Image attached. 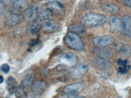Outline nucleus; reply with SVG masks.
<instances>
[{"label": "nucleus", "instance_id": "1", "mask_svg": "<svg viewBox=\"0 0 131 98\" xmlns=\"http://www.w3.org/2000/svg\"><path fill=\"white\" fill-rule=\"evenodd\" d=\"M107 21V18L101 13L89 12L81 18V25L86 28H92L104 25Z\"/></svg>", "mask_w": 131, "mask_h": 98}, {"label": "nucleus", "instance_id": "2", "mask_svg": "<svg viewBox=\"0 0 131 98\" xmlns=\"http://www.w3.org/2000/svg\"><path fill=\"white\" fill-rule=\"evenodd\" d=\"M64 42L68 47L77 51L84 50V44L78 34L73 31L68 32L64 37Z\"/></svg>", "mask_w": 131, "mask_h": 98}, {"label": "nucleus", "instance_id": "3", "mask_svg": "<svg viewBox=\"0 0 131 98\" xmlns=\"http://www.w3.org/2000/svg\"><path fill=\"white\" fill-rule=\"evenodd\" d=\"M89 63L83 61L77 66L70 72L69 75L72 79L77 80L83 78L89 70Z\"/></svg>", "mask_w": 131, "mask_h": 98}, {"label": "nucleus", "instance_id": "4", "mask_svg": "<svg viewBox=\"0 0 131 98\" xmlns=\"http://www.w3.org/2000/svg\"><path fill=\"white\" fill-rule=\"evenodd\" d=\"M59 61L61 63L62 65L68 68H74L77 64L78 58L77 55L73 53H64L59 58Z\"/></svg>", "mask_w": 131, "mask_h": 98}, {"label": "nucleus", "instance_id": "5", "mask_svg": "<svg viewBox=\"0 0 131 98\" xmlns=\"http://www.w3.org/2000/svg\"><path fill=\"white\" fill-rule=\"evenodd\" d=\"M34 78L35 77L33 73H30L26 76V78L21 82V84L18 87L17 90L15 93L16 97H23L26 90L29 89V87L32 85Z\"/></svg>", "mask_w": 131, "mask_h": 98}, {"label": "nucleus", "instance_id": "6", "mask_svg": "<svg viewBox=\"0 0 131 98\" xmlns=\"http://www.w3.org/2000/svg\"><path fill=\"white\" fill-rule=\"evenodd\" d=\"M114 37L109 35L98 36L92 39V43L97 48H105L114 43Z\"/></svg>", "mask_w": 131, "mask_h": 98}, {"label": "nucleus", "instance_id": "7", "mask_svg": "<svg viewBox=\"0 0 131 98\" xmlns=\"http://www.w3.org/2000/svg\"><path fill=\"white\" fill-rule=\"evenodd\" d=\"M47 6L53 12L63 14L65 13L66 7L62 0H47Z\"/></svg>", "mask_w": 131, "mask_h": 98}, {"label": "nucleus", "instance_id": "8", "mask_svg": "<svg viewBox=\"0 0 131 98\" xmlns=\"http://www.w3.org/2000/svg\"><path fill=\"white\" fill-rule=\"evenodd\" d=\"M86 84L83 81H79L66 86L64 89V91L67 94H77L84 90Z\"/></svg>", "mask_w": 131, "mask_h": 98}, {"label": "nucleus", "instance_id": "9", "mask_svg": "<svg viewBox=\"0 0 131 98\" xmlns=\"http://www.w3.org/2000/svg\"><path fill=\"white\" fill-rule=\"evenodd\" d=\"M24 15L21 14H16L14 13H10L6 17V23L8 26L14 27L19 25L24 21Z\"/></svg>", "mask_w": 131, "mask_h": 98}, {"label": "nucleus", "instance_id": "10", "mask_svg": "<svg viewBox=\"0 0 131 98\" xmlns=\"http://www.w3.org/2000/svg\"><path fill=\"white\" fill-rule=\"evenodd\" d=\"M47 85L45 81L42 80L34 81L31 85V90L35 95L40 96L45 93L47 89Z\"/></svg>", "mask_w": 131, "mask_h": 98}, {"label": "nucleus", "instance_id": "11", "mask_svg": "<svg viewBox=\"0 0 131 98\" xmlns=\"http://www.w3.org/2000/svg\"><path fill=\"white\" fill-rule=\"evenodd\" d=\"M109 25H110L111 31L112 33L117 34L122 32V25L121 20L117 16L112 15L109 18Z\"/></svg>", "mask_w": 131, "mask_h": 98}, {"label": "nucleus", "instance_id": "12", "mask_svg": "<svg viewBox=\"0 0 131 98\" xmlns=\"http://www.w3.org/2000/svg\"><path fill=\"white\" fill-rule=\"evenodd\" d=\"M38 8L35 6L27 7L24 11V18L28 19L29 21L35 20L38 18Z\"/></svg>", "mask_w": 131, "mask_h": 98}, {"label": "nucleus", "instance_id": "13", "mask_svg": "<svg viewBox=\"0 0 131 98\" xmlns=\"http://www.w3.org/2000/svg\"><path fill=\"white\" fill-rule=\"evenodd\" d=\"M94 63L96 68L101 69V71H108L111 67L110 62L107 59L96 57L94 59Z\"/></svg>", "mask_w": 131, "mask_h": 98}, {"label": "nucleus", "instance_id": "14", "mask_svg": "<svg viewBox=\"0 0 131 98\" xmlns=\"http://www.w3.org/2000/svg\"><path fill=\"white\" fill-rule=\"evenodd\" d=\"M122 25V31L126 35L131 34V16H123L121 19Z\"/></svg>", "mask_w": 131, "mask_h": 98}, {"label": "nucleus", "instance_id": "15", "mask_svg": "<svg viewBox=\"0 0 131 98\" xmlns=\"http://www.w3.org/2000/svg\"><path fill=\"white\" fill-rule=\"evenodd\" d=\"M95 54L98 57L104 58V59H110L113 55L112 51L109 48H98L95 50Z\"/></svg>", "mask_w": 131, "mask_h": 98}, {"label": "nucleus", "instance_id": "16", "mask_svg": "<svg viewBox=\"0 0 131 98\" xmlns=\"http://www.w3.org/2000/svg\"><path fill=\"white\" fill-rule=\"evenodd\" d=\"M42 30L47 32H53L58 28V24L54 20H47L42 26Z\"/></svg>", "mask_w": 131, "mask_h": 98}, {"label": "nucleus", "instance_id": "17", "mask_svg": "<svg viewBox=\"0 0 131 98\" xmlns=\"http://www.w3.org/2000/svg\"><path fill=\"white\" fill-rule=\"evenodd\" d=\"M116 50L119 54L124 55H129L131 54V47L128 44L119 42L115 45Z\"/></svg>", "mask_w": 131, "mask_h": 98}, {"label": "nucleus", "instance_id": "18", "mask_svg": "<svg viewBox=\"0 0 131 98\" xmlns=\"http://www.w3.org/2000/svg\"><path fill=\"white\" fill-rule=\"evenodd\" d=\"M41 28V25L38 21L33 20L29 21V24L27 25V31L29 34H34L39 32Z\"/></svg>", "mask_w": 131, "mask_h": 98}, {"label": "nucleus", "instance_id": "19", "mask_svg": "<svg viewBox=\"0 0 131 98\" xmlns=\"http://www.w3.org/2000/svg\"><path fill=\"white\" fill-rule=\"evenodd\" d=\"M7 84L9 93L10 94L15 93L18 87V84L16 80L12 76H9L7 80Z\"/></svg>", "mask_w": 131, "mask_h": 98}, {"label": "nucleus", "instance_id": "20", "mask_svg": "<svg viewBox=\"0 0 131 98\" xmlns=\"http://www.w3.org/2000/svg\"><path fill=\"white\" fill-rule=\"evenodd\" d=\"M12 4L15 9L18 11H21L28 7L29 2L27 0H14Z\"/></svg>", "mask_w": 131, "mask_h": 98}, {"label": "nucleus", "instance_id": "21", "mask_svg": "<svg viewBox=\"0 0 131 98\" xmlns=\"http://www.w3.org/2000/svg\"><path fill=\"white\" fill-rule=\"evenodd\" d=\"M53 11L51 9H49V8L42 10L40 13H38V19L40 21H46L53 16Z\"/></svg>", "mask_w": 131, "mask_h": 98}, {"label": "nucleus", "instance_id": "22", "mask_svg": "<svg viewBox=\"0 0 131 98\" xmlns=\"http://www.w3.org/2000/svg\"><path fill=\"white\" fill-rule=\"evenodd\" d=\"M69 28V29L72 31L78 34L83 35L86 32L84 27L82 25H80V24H73V25H70Z\"/></svg>", "mask_w": 131, "mask_h": 98}, {"label": "nucleus", "instance_id": "23", "mask_svg": "<svg viewBox=\"0 0 131 98\" xmlns=\"http://www.w3.org/2000/svg\"><path fill=\"white\" fill-rule=\"evenodd\" d=\"M104 9L111 14H116L119 12V9L117 5L112 3H107L104 6Z\"/></svg>", "mask_w": 131, "mask_h": 98}, {"label": "nucleus", "instance_id": "24", "mask_svg": "<svg viewBox=\"0 0 131 98\" xmlns=\"http://www.w3.org/2000/svg\"><path fill=\"white\" fill-rule=\"evenodd\" d=\"M130 69H131V65L130 66H119L118 69V72L122 75L126 74V73Z\"/></svg>", "mask_w": 131, "mask_h": 98}, {"label": "nucleus", "instance_id": "25", "mask_svg": "<svg viewBox=\"0 0 131 98\" xmlns=\"http://www.w3.org/2000/svg\"><path fill=\"white\" fill-rule=\"evenodd\" d=\"M10 69V66L7 64H3L1 67V71H2L4 73H6V74L9 72Z\"/></svg>", "mask_w": 131, "mask_h": 98}, {"label": "nucleus", "instance_id": "26", "mask_svg": "<svg viewBox=\"0 0 131 98\" xmlns=\"http://www.w3.org/2000/svg\"><path fill=\"white\" fill-rule=\"evenodd\" d=\"M41 43V41L39 40L38 39H32L31 40L30 42H29V45L30 46V47L32 46H34L38 45Z\"/></svg>", "mask_w": 131, "mask_h": 98}, {"label": "nucleus", "instance_id": "27", "mask_svg": "<svg viewBox=\"0 0 131 98\" xmlns=\"http://www.w3.org/2000/svg\"><path fill=\"white\" fill-rule=\"evenodd\" d=\"M6 11V5L3 1H0V16L3 15Z\"/></svg>", "mask_w": 131, "mask_h": 98}, {"label": "nucleus", "instance_id": "28", "mask_svg": "<svg viewBox=\"0 0 131 98\" xmlns=\"http://www.w3.org/2000/svg\"><path fill=\"white\" fill-rule=\"evenodd\" d=\"M62 97H69V98H83L84 97L83 96H76V94H67L66 95H64L62 96Z\"/></svg>", "mask_w": 131, "mask_h": 98}, {"label": "nucleus", "instance_id": "29", "mask_svg": "<svg viewBox=\"0 0 131 98\" xmlns=\"http://www.w3.org/2000/svg\"><path fill=\"white\" fill-rule=\"evenodd\" d=\"M120 1L126 6L131 8V0H120Z\"/></svg>", "mask_w": 131, "mask_h": 98}, {"label": "nucleus", "instance_id": "30", "mask_svg": "<svg viewBox=\"0 0 131 98\" xmlns=\"http://www.w3.org/2000/svg\"><path fill=\"white\" fill-rule=\"evenodd\" d=\"M3 81H4V78L3 76H0V84L3 83Z\"/></svg>", "mask_w": 131, "mask_h": 98}, {"label": "nucleus", "instance_id": "31", "mask_svg": "<svg viewBox=\"0 0 131 98\" xmlns=\"http://www.w3.org/2000/svg\"><path fill=\"white\" fill-rule=\"evenodd\" d=\"M14 0H4V3H10V2H13Z\"/></svg>", "mask_w": 131, "mask_h": 98}, {"label": "nucleus", "instance_id": "32", "mask_svg": "<svg viewBox=\"0 0 131 98\" xmlns=\"http://www.w3.org/2000/svg\"><path fill=\"white\" fill-rule=\"evenodd\" d=\"M130 35H131V34H130Z\"/></svg>", "mask_w": 131, "mask_h": 98}]
</instances>
